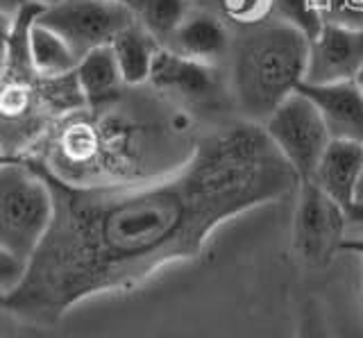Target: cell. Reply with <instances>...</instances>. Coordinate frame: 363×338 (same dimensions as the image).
Instances as JSON below:
<instances>
[{"instance_id":"obj_1","label":"cell","mask_w":363,"mask_h":338,"mask_svg":"<svg viewBox=\"0 0 363 338\" xmlns=\"http://www.w3.org/2000/svg\"><path fill=\"white\" fill-rule=\"evenodd\" d=\"M45 179L55 218L7 309L48 327L193 261L223 225L281 202L300 184L264 128L241 118L211 128L189 164L162 179L102 188Z\"/></svg>"},{"instance_id":"obj_2","label":"cell","mask_w":363,"mask_h":338,"mask_svg":"<svg viewBox=\"0 0 363 338\" xmlns=\"http://www.w3.org/2000/svg\"><path fill=\"white\" fill-rule=\"evenodd\" d=\"M211 128L150 84L125 86L107 103L55 118L23 157L66 186L143 184L186 166Z\"/></svg>"},{"instance_id":"obj_3","label":"cell","mask_w":363,"mask_h":338,"mask_svg":"<svg viewBox=\"0 0 363 338\" xmlns=\"http://www.w3.org/2000/svg\"><path fill=\"white\" fill-rule=\"evenodd\" d=\"M309 37L272 16L255 28L234 30L225 62L234 116L264 125L291 94L304 82Z\"/></svg>"},{"instance_id":"obj_4","label":"cell","mask_w":363,"mask_h":338,"mask_svg":"<svg viewBox=\"0 0 363 338\" xmlns=\"http://www.w3.org/2000/svg\"><path fill=\"white\" fill-rule=\"evenodd\" d=\"M55 218V193L45 175L26 157L0 168V247L32 261Z\"/></svg>"},{"instance_id":"obj_5","label":"cell","mask_w":363,"mask_h":338,"mask_svg":"<svg viewBox=\"0 0 363 338\" xmlns=\"http://www.w3.org/2000/svg\"><path fill=\"white\" fill-rule=\"evenodd\" d=\"M147 84L173 103L196 111L211 125L236 118L230 89H227L225 66L204 64L162 46L155 57Z\"/></svg>"},{"instance_id":"obj_6","label":"cell","mask_w":363,"mask_h":338,"mask_svg":"<svg viewBox=\"0 0 363 338\" xmlns=\"http://www.w3.org/2000/svg\"><path fill=\"white\" fill-rule=\"evenodd\" d=\"M261 128L300 182L313 177L318 162L332 141V134L320 109L309 96L298 89L272 111Z\"/></svg>"},{"instance_id":"obj_7","label":"cell","mask_w":363,"mask_h":338,"mask_svg":"<svg viewBox=\"0 0 363 338\" xmlns=\"http://www.w3.org/2000/svg\"><path fill=\"white\" fill-rule=\"evenodd\" d=\"M295 196L293 252L306 268L323 270L347 239V211L311 179H302Z\"/></svg>"},{"instance_id":"obj_8","label":"cell","mask_w":363,"mask_h":338,"mask_svg":"<svg viewBox=\"0 0 363 338\" xmlns=\"http://www.w3.org/2000/svg\"><path fill=\"white\" fill-rule=\"evenodd\" d=\"M37 21L55 30L79 62L94 48L109 46L118 32L132 23L134 14L132 7L116 0H62L60 5L39 12Z\"/></svg>"},{"instance_id":"obj_9","label":"cell","mask_w":363,"mask_h":338,"mask_svg":"<svg viewBox=\"0 0 363 338\" xmlns=\"http://www.w3.org/2000/svg\"><path fill=\"white\" fill-rule=\"evenodd\" d=\"M363 71V28L323 23L309 39L304 84L352 82Z\"/></svg>"},{"instance_id":"obj_10","label":"cell","mask_w":363,"mask_h":338,"mask_svg":"<svg viewBox=\"0 0 363 338\" xmlns=\"http://www.w3.org/2000/svg\"><path fill=\"white\" fill-rule=\"evenodd\" d=\"M234 41V28L209 7L193 5L164 48L204 64L225 66Z\"/></svg>"},{"instance_id":"obj_11","label":"cell","mask_w":363,"mask_h":338,"mask_svg":"<svg viewBox=\"0 0 363 338\" xmlns=\"http://www.w3.org/2000/svg\"><path fill=\"white\" fill-rule=\"evenodd\" d=\"M320 109L332 139L363 143V94L357 82L338 84H300Z\"/></svg>"},{"instance_id":"obj_12","label":"cell","mask_w":363,"mask_h":338,"mask_svg":"<svg viewBox=\"0 0 363 338\" xmlns=\"http://www.w3.org/2000/svg\"><path fill=\"white\" fill-rule=\"evenodd\" d=\"M363 168V143L332 139L318 162L311 182H315L345 211L357 202V186Z\"/></svg>"},{"instance_id":"obj_13","label":"cell","mask_w":363,"mask_h":338,"mask_svg":"<svg viewBox=\"0 0 363 338\" xmlns=\"http://www.w3.org/2000/svg\"><path fill=\"white\" fill-rule=\"evenodd\" d=\"M109 46L113 50V57L118 62L125 84L128 86L147 84L155 57H157V52L162 50V43L134 18L128 28L118 32L116 39H113Z\"/></svg>"},{"instance_id":"obj_14","label":"cell","mask_w":363,"mask_h":338,"mask_svg":"<svg viewBox=\"0 0 363 338\" xmlns=\"http://www.w3.org/2000/svg\"><path fill=\"white\" fill-rule=\"evenodd\" d=\"M75 77L86 105L107 103V100L116 98L128 86L121 75L111 46L94 48L84 57H79L75 66Z\"/></svg>"},{"instance_id":"obj_15","label":"cell","mask_w":363,"mask_h":338,"mask_svg":"<svg viewBox=\"0 0 363 338\" xmlns=\"http://www.w3.org/2000/svg\"><path fill=\"white\" fill-rule=\"evenodd\" d=\"M28 55L32 73L37 77H62L73 73L77 66V55L73 48L55 30L45 28L37 18L30 28Z\"/></svg>"},{"instance_id":"obj_16","label":"cell","mask_w":363,"mask_h":338,"mask_svg":"<svg viewBox=\"0 0 363 338\" xmlns=\"http://www.w3.org/2000/svg\"><path fill=\"white\" fill-rule=\"evenodd\" d=\"M191 7V0H134L132 14L162 46H166Z\"/></svg>"},{"instance_id":"obj_17","label":"cell","mask_w":363,"mask_h":338,"mask_svg":"<svg viewBox=\"0 0 363 338\" xmlns=\"http://www.w3.org/2000/svg\"><path fill=\"white\" fill-rule=\"evenodd\" d=\"M234 30L266 23L275 14V0H216L213 7Z\"/></svg>"},{"instance_id":"obj_18","label":"cell","mask_w":363,"mask_h":338,"mask_svg":"<svg viewBox=\"0 0 363 338\" xmlns=\"http://www.w3.org/2000/svg\"><path fill=\"white\" fill-rule=\"evenodd\" d=\"M272 16L302 30L309 39L315 37V32L325 23L315 0H275V14Z\"/></svg>"},{"instance_id":"obj_19","label":"cell","mask_w":363,"mask_h":338,"mask_svg":"<svg viewBox=\"0 0 363 338\" xmlns=\"http://www.w3.org/2000/svg\"><path fill=\"white\" fill-rule=\"evenodd\" d=\"M0 338H66L60 327H48L23 318V315L3 309L0 311Z\"/></svg>"},{"instance_id":"obj_20","label":"cell","mask_w":363,"mask_h":338,"mask_svg":"<svg viewBox=\"0 0 363 338\" xmlns=\"http://www.w3.org/2000/svg\"><path fill=\"white\" fill-rule=\"evenodd\" d=\"M28 261H23L16 254L7 252L5 247H0V291H5L11 295L28 275Z\"/></svg>"},{"instance_id":"obj_21","label":"cell","mask_w":363,"mask_h":338,"mask_svg":"<svg viewBox=\"0 0 363 338\" xmlns=\"http://www.w3.org/2000/svg\"><path fill=\"white\" fill-rule=\"evenodd\" d=\"M298 338H329L320 313L313 311V309H309L304 313V318L300 322V329H298Z\"/></svg>"},{"instance_id":"obj_22","label":"cell","mask_w":363,"mask_h":338,"mask_svg":"<svg viewBox=\"0 0 363 338\" xmlns=\"http://www.w3.org/2000/svg\"><path fill=\"white\" fill-rule=\"evenodd\" d=\"M347 230L354 232L352 236H363V200H357L347 209Z\"/></svg>"},{"instance_id":"obj_23","label":"cell","mask_w":363,"mask_h":338,"mask_svg":"<svg viewBox=\"0 0 363 338\" xmlns=\"http://www.w3.org/2000/svg\"><path fill=\"white\" fill-rule=\"evenodd\" d=\"M11 57V28L0 26V75L7 71Z\"/></svg>"},{"instance_id":"obj_24","label":"cell","mask_w":363,"mask_h":338,"mask_svg":"<svg viewBox=\"0 0 363 338\" xmlns=\"http://www.w3.org/2000/svg\"><path fill=\"white\" fill-rule=\"evenodd\" d=\"M340 252H352L363 261V236H347L340 245Z\"/></svg>"},{"instance_id":"obj_25","label":"cell","mask_w":363,"mask_h":338,"mask_svg":"<svg viewBox=\"0 0 363 338\" xmlns=\"http://www.w3.org/2000/svg\"><path fill=\"white\" fill-rule=\"evenodd\" d=\"M23 5H34V7H39L41 12L43 9H50V7H55V5H60L62 0H21Z\"/></svg>"},{"instance_id":"obj_26","label":"cell","mask_w":363,"mask_h":338,"mask_svg":"<svg viewBox=\"0 0 363 338\" xmlns=\"http://www.w3.org/2000/svg\"><path fill=\"white\" fill-rule=\"evenodd\" d=\"M7 304H9V295H7L5 291H0V311L7 309Z\"/></svg>"},{"instance_id":"obj_27","label":"cell","mask_w":363,"mask_h":338,"mask_svg":"<svg viewBox=\"0 0 363 338\" xmlns=\"http://www.w3.org/2000/svg\"><path fill=\"white\" fill-rule=\"evenodd\" d=\"M191 3H193V5H200V7H209V9H211L216 0H191Z\"/></svg>"},{"instance_id":"obj_28","label":"cell","mask_w":363,"mask_h":338,"mask_svg":"<svg viewBox=\"0 0 363 338\" xmlns=\"http://www.w3.org/2000/svg\"><path fill=\"white\" fill-rule=\"evenodd\" d=\"M357 200H363V168H361V177H359V186H357Z\"/></svg>"},{"instance_id":"obj_29","label":"cell","mask_w":363,"mask_h":338,"mask_svg":"<svg viewBox=\"0 0 363 338\" xmlns=\"http://www.w3.org/2000/svg\"><path fill=\"white\" fill-rule=\"evenodd\" d=\"M9 159H14V157H9V154H7V152L3 150V148H0V168H3V166H5V164L9 162Z\"/></svg>"},{"instance_id":"obj_30","label":"cell","mask_w":363,"mask_h":338,"mask_svg":"<svg viewBox=\"0 0 363 338\" xmlns=\"http://www.w3.org/2000/svg\"><path fill=\"white\" fill-rule=\"evenodd\" d=\"M354 82H357V86L361 89V94H363V71H361V73L357 75V80H354Z\"/></svg>"},{"instance_id":"obj_31","label":"cell","mask_w":363,"mask_h":338,"mask_svg":"<svg viewBox=\"0 0 363 338\" xmlns=\"http://www.w3.org/2000/svg\"><path fill=\"white\" fill-rule=\"evenodd\" d=\"M116 3H123V5H128V7H132V3H134V0H116Z\"/></svg>"}]
</instances>
